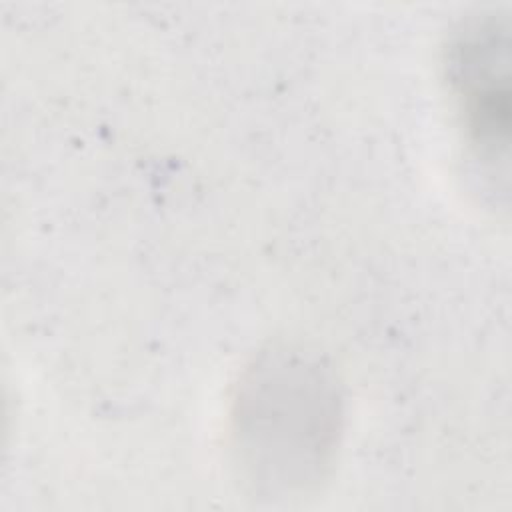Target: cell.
Listing matches in <instances>:
<instances>
[{
  "label": "cell",
  "mask_w": 512,
  "mask_h": 512,
  "mask_svg": "<svg viewBox=\"0 0 512 512\" xmlns=\"http://www.w3.org/2000/svg\"><path fill=\"white\" fill-rule=\"evenodd\" d=\"M448 76L478 156L496 162L510 128L506 24L496 16L464 24L450 44Z\"/></svg>",
  "instance_id": "1"
}]
</instances>
